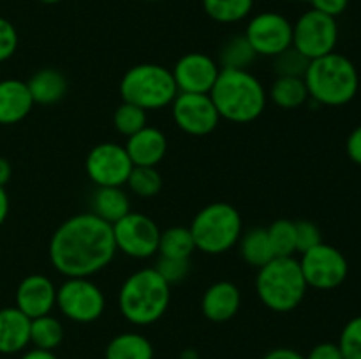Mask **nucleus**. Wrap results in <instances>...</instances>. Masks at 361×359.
<instances>
[{"mask_svg":"<svg viewBox=\"0 0 361 359\" xmlns=\"http://www.w3.org/2000/svg\"><path fill=\"white\" fill-rule=\"evenodd\" d=\"M11 176H13V168L7 158L0 157V187H6L9 183Z\"/></svg>","mask_w":361,"mask_h":359,"instance_id":"44","label":"nucleus"},{"mask_svg":"<svg viewBox=\"0 0 361 359\" xmlns=\"http://www.w3.org/2000/svg\"><path fill=\"white\" fill-rule=\"evenodd\" d=\"M242 306V292L229 280L212 284L201 298V312L210 322L222 324L231 320Z\"/></svg>","mask_w":361,"mask_h":359,"instance_id":"17","label":"nucleus"},{"mask_svg":"<svg viewBox=\"0 0 361 359\" xmlns=\"http://www.w3.org/2000/svg\"><path fill=\"white\" fill-rule=\"evenodd\" d=\"M240 256L249 266L257 267L264 266L274 259V250H271L270 238H268L267 227H252L249 231L242 232L238 241Z\"/></svg>","mask_w":361,"mask_h":359,"instance_id":"25","label":"nucleus"},{"mask_svg":"<svg viewBox=\"0 0 361 359\" xmlns=\"http://www.w3.org/2000/svg\"><path fill=\"white\" fill-rule=\"evenodd\" d=\"M63 336H66L63 324L55 315H51V313L37 317V319H32L30 344L35 348L53 352L56 347H60V344L63 341Z\"/></svg>","mask_w":361,"mask_h":359,"instance_id":"27","label":"nucleus"},{"mask_svg":"<svg viewBox=\"0 0 361 359\" xmlns=\"http://www.w3.org/2000/svg\"><path fill=\"white\" fill-rule=\"evenodd\" d=\"M20 359H59L55 355V352H49V351H41V348H30V351L23 352Z\"/></svg>","mask_w":361,"mask_h":359,"instance_id":"43","label":"nucleus"},{"mask_svg":"<svg viewBox=\"0 0 361 359\" xmlns=\"http://www.w3.org/2000/svg\"><path fill=\"white\" fill-rule=\"evenodd\" d=\"M309 2L314 11H319V13L328 14L331 18L341 16L349 6V0H309Z\"/></svg>","mask_w":361,"mask_h":359,"instance_id":"39","label":"nucleus"},{"mask_svg":"<svg viewBox=\"0 0 361 359\" xmlns=\"http://www.w3.org/2000/svg\"><path fill=\"white\" fill-rule=\"evenodd\" d=\"M171 116L175 125L189 136H208L221 122L217 108L208 94H182L171 102Z\"/></svg>","mask_w":361,"mask_h":359,"instance_id":"14","label":"nucleus"},{"mask_svg":"<svg viewBox=\"0 0 361 359\" xmlns=\"http://www.w3.org/2000/svg\"><path fill=\"white\" fill-rule=\"evenodd\" d=\"M41 4H48V6H53V4H59L60 0H39Z\"/></svg>","mask_w":361,"mask_h":359,"instance_id":"46","label":"nucleus"},{"mask_svg":"<svg viewBox=\"0 0 361 359\" xmlns=\"http://www.w3.org/2000/svg\"><path fill=\"white\" fill-rule=\"evenodd\" d=\"M111 227L116 252L133 259H150L159 252L161 229L148 215L129 211L126 217L111 224Z\"/></svg>","mask_w":361,"mask_h":359,"instance_id":"10","label":"nucleus"},{"mask_svg":"<svg viewBox=\"0 0 361 359\" xmlns=\"http://www.w3.org/2000/svg\"><path fill=\"white\" fill-rule=\"evenodd\" d=\"M300 267L307 285L319 291L337 289L344 284L349 273V263L344 253L328 243H319L314 248L303 252Z\"/></svg>","mask_w":361,"mask_h":359,"instance_id":"11","label":"nucleus"},{"mask_svg":"<svg viewBox=\"0 0 361 359\" xmlns=\"http://www.w3.org/2000/svg\"><path fill=\"white\" fill-rule=\"evenodd\" d=\"M30 322L16 306L0 308V354H20L30 345Z\"/></svg>","mask_w":361,"mask_h":359,"instance_id":"20","label":"nucleus"},{"mask_svg":"<svg viewBox=\"0 0 361 359\" xmlns=\"http://www.w3.org/2000/svg\"><path fill=\"white\" fill-rule=\"evenodd\" d=\"M345 151L356 165H361V125L349 134L348 141H345Z\"/></svg>","mask_w":361,"mask_h":359,"instance_id":"40","label":"nucleus"},{"mask_svg":"<svg viewBox=\"0 0 361 359\" xmlns=\"http://www.w3.org/2000/svg\"><path fill=\"white\" fill-rule=\"evenodd\" d=\"M221 120L250 123L259 118L268 104V92L259 77L247 69H221L208 94Z\"/></svg>","mask_w":361,"mask_h":359,"instance_id":"2","label":"nucleus"},{"mask_svg":"<svg viewBox=\"0 0 361 359\" xmlns=\"http://www.w3.org/2000/svg\"><path fill=\"white\" fill-rule=\"evenodd\" d=\"M126 185L137 197L148 199V197H155L162 190V176L157 168L134 165Z\"/></svg>","mask_w":361,"mask_h":359,"instance_id":"31","label":"nucleus"},{"mask_svg":"<svg viewBox=\"0 0 361 359\" xmlns=\"http://www.w3.org/2000/svg\"><path fill=\"white\" fill-rule=\"evenodd\" d=\"M171 74L182 94H210L221 74V65L207 53L192 51L176 60Z\"/></svg>","mask_w":361,"mask_h":359,"instance_id":"15","label":"nucleus"},{"mask_svg":"<svg viewBox=\"0 0 361 359\" xmlns=\"http://www.w3.org/2000/svg\"><path fill=\"white\" fill-rule=\"evenodd\" d=\"M194 245L208 256H221L238 245L243 232L242 215L229 203H210L194 215L189 225Z\"/></svg>","mask_w":361,"mask_h":359,"instance_id":"6","label":"nucleus"},{"mask_svg":"<svg viewBox=\"0 0 361 359\" xmlns=\"http://www.w3.org/2000/svg\"><path fill=\"white\" fill-rule=\"evenodd\" d=\"M268 99L281 109H296L309 101V90L303 77L275 76Z\"/></svg>","mask_w":361,"mask_h":359,"instance_id":"24","label":"nucleus"},{"mask_svg":"<svg viewBox=\"0 0 361 359\" xmlns=\"http://www.w3.org/2000/svg\"><path fill=\"white\" fill-rule=\"evenodd\" d=\"M196 252L194 238L190 234L189 227L183 225H173L166 231H161L159 239V256L171 257V259H190V256Z\"/></svg>","mask_w":361,"mask_h":359,"instance_id":"28","label":"nucleus"},{"mask_svg":"<svg viewBox=\"0 0 361 359\" xmlns=\"http://www.w3.org/2000/svg\"><path fill=\"white\" fill-rule=\"evenodd\" d=\"M18 42V30L7 18L0 16V63L9 60L16 53Z\"/></svg>","mask_w":361,"mask_h":359,"instance_id":"37","label":"nucleus"},{"mask_svg":"<svg viewBox=\"0 0 361 359\" xmlns=\"http://www.w3.org/2000/svg\"><path fill=\"white\" fill-rule=\"evenodd\" d=\"M126 150L134 165L155 168L166 157L168 139H166V134L161 129L147 125L137 130L136 134L127 137Z\"/></svg>","mask_w":361,"mask_h":359,"instance_id":"19","label":"nucleus"},{"mask_svg":"<svg viewBox=\"0 0 361 359\" xmlns=\"http://www.w3.org/2000/svg\"><path fill=\"white\" fill-rule=\"evenodd\" d=\"M305 359H344V355H342L338 344H334V341H321V344L314 345L310 348Z\"/></svg>","mask_w":361,"mask_h":359,"instance_id":"38","label":"nucleus"},{"mask_svg":"<svg viewBox=\"0 0 361 359\" xmlns=\"http://www.w3.org/2000/svg\"><path fill=\"white\" fill-rule=\"evenodd\" d=\"M337 41V18H331L319 11H305L293 23V48L298 49L309 60L334 53Z\"/></svg>","mask_w":361,"mask_h":359,"instance_id":"9","label":"nucleus"},{"mask_svg":"<svg viewBox=\"0 0 361 359\" xmlns=\"http://www.w3.org/2000/svg\"><path fill=\"white\" fill-rule=\"evenodd\" d=\"M271 250L275 257H293L296 253L295 222L289 218H277L267 227Z\"/></svg>","mask_w":361,"mask_h":359,"instance_id":"30","label":"nucleus"},{"mask_svg":"<svg viewBox=\"0 0 361 359\" xmlns=\"http://www.w3.org/2000/svg\"><path fill=\"white\" fill-rule=\"evenodd\" d=\"M133 168L126 146L118 143L95 144L85 160V171L95 187H123Z\"/></svg>","mask_w":361,"mask_h":359,"instance_id":"13","label":"nucleus"},{"mask_svg":"<svg viewBox=\"0 0 361 359\" xmlns=\"http://www.w3.org/2000/svg\"><path fill=\"white\" fill-rule=\"evenodd\" d=\"M56 308L71 322L92 324L106 310V296L90 278H67L56 287Z\"/></svg>","mask_w":361,"mask_h":359,"instance_id":"8","label":"nucleus"},{"mask_svg":"<svg viewBox=\"0 0 361 359\" xmlns=\"http://www.w3.org/2000/svg\"><path fill=\"white\" fill-rule=\"evenodd\" d=\"M16 308L28 319L48 315L56 306V285L46 275L34 273L25 277L16 289Z\"/></svg>","mask_w":361,"mask_h":359,"instance_id":"16","label":"nucleus"},{"mask_svg":"<svg viewBox=\"0 0 361 359\" xmlns=\"http://www.w3.org/2000/svg\"><path fill=\"white\" fill-rule=\"evenodd\" d=\"M171 301V285L155 267H141L123 280L118 310L133 326H152L164 317Z\"/></svg>","mask_w":361,"mask_h":359,"instance_id":"3","label":"nucleus"},{"mask_svg":"<svg viewBox=\"0 0 361 359\" xmlns=\"http://www.w3.org/2000/svg\"><path fill=\"white\" fill-rule=\"evenodd\" d=\"M257 58L256 51L243 34L231 35L219 49L217 63L221 69H247Z\"/></svg>","mask_w":361,"mask_h":359,"instance_id":"26","label":"nucleus"},{"mask_svg":"<svg viewBox=\"0 0 361 359\" xmlns=\"http://www.w3.org/2000/svg\"><path fill=\"white\" fill-rule=\"evenodd\" d=\"M147 2H159V0H147Z\"/></svg>","mask_w":361,"mask_h":359,"instance_id":"47","label":"nucleus"},{"mask_svg":"<svg viewBox=\"0 0 361 359\" xmlns=\"http://www.w3.org/2000/svg\"><path fill=\"white\" fill-rule=\"evenodd\" d=\"M300 260L293 257H274L257 270L256 294L268 310L288 313L298 308L307 296Z\"/></svg>","mask_w":361,"mask_h":359,"instance_id":"5","label":"nucleus"},{"mask_svg":"<svg viewBox=\"0 0 361 359\" xmlns=\"http://www.w3.org/2000/svg\"><path fill=\"white\" fill-rule=\"evenodd\" d=\"M310 60L305 58L298 49L288 48L282 51L281 55L274 56V69L277 76H293V77H303L307 73Z\"/></svg>","mask_w":361,"mask_h":359,"instance_id":"33","label":"nucleus"},{"mask_svg":"<svg viewBox=\"0 0 361 359\" xmlns=\"http://www.w3.org/2000/svg\"><path fill=\"white\" fill-rule=\"evenodd\" d=\"M9 196L6 192V187H0V227L4 225V222L7 220V215H9Z\"/></svg>","mask_w":361,"mask_h":359,"instance_id":"42","label":"nucleus"},{"mask_svg":"<svg viewBox=\"0 0 361 359\" xmlns=\"http://www.w3.org/2000/svg\"><path fill=\"white\" fill-rule=\"evenodd\" d=\"M303 81L314 102L331 108L349 104L360 88V76L355 63L348 56L335 51L310 60Z\"/></svg>","mask_w":361,"mask_h":359,"instance_id":"4","label":"nucleus"},{"mask_svg":"<svg viewBox=\"0 0 361 359\" xmlns=\"http://www.w3.org/2000/svg\"><path fill=\"white\" fill-rule=\"evenodd\" d=\"M130 211V199L123 187H97L92 196V213L115 224Z\"/></svg>","mask_w":361,"mask_h":359,"instance_id":"22","label":"nucleus"},{"mask_svg":"<svg viewBox=\"0 0 361 359\" xmlns=\"http://www.w3.org/2000/svg\"><path fill=\"white\" fill-rule=\"evenodd\" d=\"M104 359H154V345L145 334L126 331L109 340Z\"/></svg>","mask_w":361,"mask_h":359,"instance_id":"23","label":"nucleus"},{"mask_svg":"<svg viewBox=\"0 0 361 359\" xmlns=\"http://www.w3.org/2000/svg\"><path fill=\"white\" fill-rule=\"evenodd\" d=\"M157 273L168 282L169 285L180 284L190 273V259H171V257H159L155 264Z\"/></svg>","mask_w":361,"mask_h":359,"instance_id":"35","label":"nucleus"},{"mask_svg":"<svg viewBox=\"0 0 361 359\" xmlns=\"http://www.w3.org/2000/svg\"><path fill=\"white\" fill-rule=\"evenodd\" d=\"M338 347H341L344 359H361V315L353 317L342 327Z\"/></svg>","mask_w":361,"mask_h":359,"instance_id":"34","label":"nucleus"},{"mask_svg":"<svg viewBox=\"0 0 361 359\" xmlns=\"http://www.w3.org/2000/svg\"><path fill=\"white\" fill-rule=\"evenodd\" d=\"M243 35L257 56L274 58L293 46V23L284 14L264 11L250 18Z\"/></svg>","mask_w":361,"mask_h":359,"instance_id":"12","label":"nucleus"},{"mask_svg":"<svg viewBox=\"0 0 361 359\" xmlns=\"http://www.w3.org/2000/svg\"><path fill=\"white\" fill-rule=\"evenodd\" d=\"M27 84L34 102L41 106H51L60 102L66 97L67 88H69L63 73H60L59 69H53V67L39 69L37 73L32 74Z\"/></svg>","mask_w":361,"mask_h":359,"instance_id":"21","label":"nucleus"},{"mask_svg":"<svg viewBox=\"0 0 361 359\" xmlns=\"http://www.w3.org/2000/svg\"><path fill=\"white\" fill-rule=\"evenodd\" d=\"M53 267L66 278H90L108 267L116 256L113 227L92 211L63 220L48 246Z\"/></svg>","mask_w":361,"mask_h":359,"instance_id":"1","label":"nucleus"},{"mask_svg":"<svg viewBox=\"0 0 361 359\" xmlns=\"http://www.w3.org/2000/svg\"><path fill=\"white\" fill-rule=\"evenodd\" d=\"M148 115L145 109L137 108V106L130 104V102H122L118 108L115 109L113 115V125H115L116 132L122 136L129 137L147 127Z\"/></svg>","mask_w":361,"mask_h":359,"instance_id":"32","label":"nucleus"},{"mask_svg":"<svg viewBox=\"0 0 361 359\" xmlns=\"http://www.w3.org/2000/svg\"><path fill=\"white\" fill-rule=\"evenodd\" d=\"M120 95L123 102L137 106L145 111H159L175 101L178 95L171 70L161 63L133 65L120 81Z\"/></svg>","mask_w":361,"mask_h":359,"instance_id":"7","label":"nucleus"},{"mask_svg":"<svg viewBox=\"0 0 361 359\" xmlns=\"http://www.w3.org/2000/svg\"><path fill=\"white\" fill-rule=\"evenodd\" d=\"M180 359H200V355H197V352L194 351V348H185V351L180 354Z\"/></svg>","mask_w":361,"mask_h":359,"instance_id":"45","label":"nucleus"},{"mask_svg":"<svg viewBox=\"0 0 361 359\" xmlns=\"http://www.w3.org/2000/svg\"><path fill=\"white\" fill-rule=\"evenodd\" d=\"M35 106L27 81L7 77L0 81V125H16Z\"/></svg>","mask_w":361,"mask_h":359,"instance_id":"18","label":"nucleus"},{"mask_svg":"<svg viewBox=\"0 0 361 359\" xmlns=\"http://www.w3.org/2000/svg\"><path fill=\"white\" fill-rule=\"evenodd\" d=\"M203 9L217 23H238L254 9V0H203Z\"/></svg>","mask_w":361,"mask_h":359,"instance_id":"29","label":"nucleus"},{"mask_svg":"<svg viewBox=\"0 0 361 359\" xmlns=\"http://www.w3.org/2000/svg\"><path fill=\"white\" fill-rule=\"evenodd\" d=\"M261 359H305V355L289 347H277L268 351Z\"/></svg>","mask_w":361,"mask_h":359,"instance_id":"41","label":"nucleus"},{"mask_svg":"<svg viewBox=\"0 0 361 359\" xmlns=\"http://www.w3.org/2000/svg\"><path fill=\"white\" fill-rule=\"evenodd\" d=\"M295 234H296V252L300 253L307 252V250L314 248L316 245L323 243V236H321L319 225L312 220H296Z\"/></svg>","mask_w":361,"mask_h":359,"instance_id":"36","label":"nucleus"}]
</instances>
